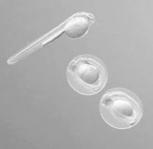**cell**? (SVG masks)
<instances>
[{
	"label": "cell",
	"instance_id": "6da1fadb",
	"mask_svg": "<svg viewBox=\"0 0 153 149\" xmlns=\"http://www.w3.org/2000/svg\"><path fill=\"white\" fill-rule=\"evenodd\" d=\"M99 112L104 121L119 129H127L138 123L143 115V107L138 97L126 88L108 89L103 95Z\"/></svg>",
	"mask_w": 153,
	"mask_h": 149
},
{
	"label": "cell",
	"instance_id": "7a4b0ae2",
	"mask_svg": "<svg viewBox=\"0 0 153 149\" xmlns=\"http://www.w3.org/2000/svg\"><path fill=\"white\" fill-rule=\"evenodd\" d=\"M66 76L74 90L82 95H91L103 89L108 74L105 63L100 58L84 54L75 57L69 63Z\"/></svg>",
	"mask_w": 153,
	"mask_h": 149
},
{
	"label": "cell",
	"instance_id": "3957f363",
	"mask_svg": "<svg viewBox=\"0 0 153 149\" xmlns=\"http://www.w3.org/2000/svg\"><path fill=\"white\" fill-rule=\"evenodd\" d=\"M95 16L88 12L76 13L69 18L65 27L67 35L72 39L82 38L87 34L91 26L95 23Z\"/></svg>",
	"mask_w": 153,
	"mask_h": 149
}]
</instances>
